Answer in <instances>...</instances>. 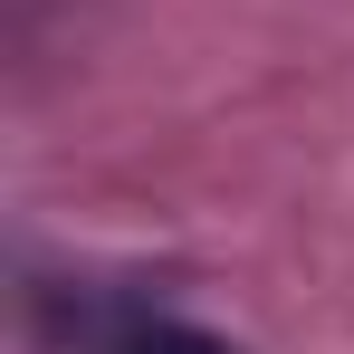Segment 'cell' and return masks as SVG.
I'll return each mask as SVG.
<instances>
[{
  "label": "cell",
  "instance_id": "6da1fadb",
  "mask_svg": "<svg viewBox=\"0 0 354 354\" xmlns=\"http://www.w3.org/2000/svg\"><path fill=\"white\" fill-rule=\"evenodd\" d=\"M115 354H239L230 335H211V326H134Z\"/></svg>",
  "mask_w": 354,
  "mask_h": 354
}]
</instances>
